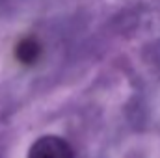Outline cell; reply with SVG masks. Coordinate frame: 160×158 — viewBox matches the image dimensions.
I'll return each mask as SVG.
<instances>
[{
    "label": "cell",
    "mask_w": 160,
    "mask_h": 158,
    "mask_svg": "<svg viewBox=\"0 0 160 158\" xmlns=\"http://www.w3.org/2000/svg\"><path fill=\"white\" fill-rule=\"evenodd\" d=\"M28 158H75V151L60 136H41L32 143Z\"/></svg>",
    "instance_id": "cell-1"
},
{
    "label": "cell",
    "mask_w": 160,
    "mask_h": 158,
    "mask_svg": "<svg viewBox=\"0 0 160 158\" xmlns=\"http://www.w3.org/2000/svg\"><path fill=\"white\" fill-rule=\"evenodd\" d=\"M13 54H15V60L21 63V65H34L38 63L43 54V47L36 37H22V39L17 41L15 48H13Z\"/></svg>",
    "instance_id": "cell-2"
}]
</instances>
